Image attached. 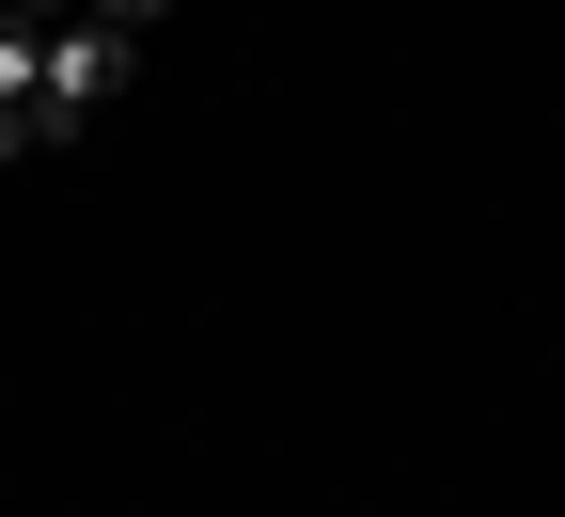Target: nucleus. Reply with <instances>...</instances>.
I'll list each match as a JSON object with an SVG mask.
<instances>
[{"instance_id": "f03ea898", "label": "nucleus", "mask_w": 565, "mask_h": 517, "mask_svg": "<svg viewBox=\"0 0 565 517\" xmlns=\"http://www.w3.org/2000/svg\"><path fill=\"white\" fill-rule=\"evenodd\" d=\"M32 79H47V32H32V17H0V110H32Z\"/></svg>"}, {"instance_id": "20e7f679", "label": "nucleus", "mask_w": 565, "mask_h": 517, "mask_svg": "<svg viewBox=\"0 0 565 517\" xmlns=\"http://www.w3.org/2000/svg\"><path fill=\"white\" fill-rule=\"evenodd\" d=\"M32 17H47V0H32Z\"/></svg>"}, {"instance_id": "7ed1b4c3", "label": "nucleus", "mask_w": 565, "mask_h": 517, "mask_svg": "<svg viewBox=\"0 0 565 517\" xmlns=\"http://www.w3.org/2000/svg\"><path fill=\"white\" fill-rule=\"evenodd\" d=\"M95 17H110V32H158V17H173V0H95Z\"/></svg>"}, {"instance_id": "f257e3e1", "label": "nucleus", "mask_w": 565, "mask_h": 517, "mask_svg": "<svg viewBox=\"0 0 565 517\" xmlns=\"http://www.w3.org/2000/svg\"><path fill=\"white\" fill-rule=\"evenodd\" d=\"M110 79H126V32H110V17H63V32H47V79H32V141H79V126L110 110Z\"/></svg>"}]
</instances>
